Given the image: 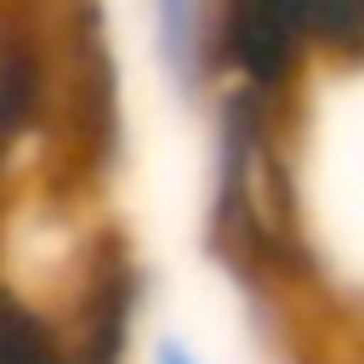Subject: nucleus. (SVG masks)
I'll use <instances>...</instances> for the list:
<instances>
[{
	"label": "nucleus",
	"mask_w": 364,
	"mask_h": 364,
	"mask_svg": "<svg viewBox=\"0 0 364 364\" xmlns=\"http://www.w3.org/2000/svg\"><path fill=\"white\" fill-rule=\"evenodd\" d=\"M296 23L301 40L341 57H364V0H296Z\"/></svg>",
	"instance_id": "nucleus-1"
},
{
	"label": "nucleus",
	"mask_w": 364,
	"mask_h": 364,
	"mask_svg": "<svg viewBox=\"0 0 364 364\" xmlns=\"http://www.w3.org/2000/svg\"><path fill=\"white\" fill-rule=\"evenodd\" d=\"M159 46L176 80H193L199 63V0H159Z\"/></svg>",
	"instance_id": "nucleus-2"
},
{
	"label": "nucleus",
	"mask_w": 364,
	"mask_h": 364,
	"mask_svg": "<svg viewBox=\"0 0 364 364\" xmlns=\"http://www.w3.org/2000/svg\"><path fill=\"white\" fill-rule=\"evenodd\" d=\"M159 364H193V353L182 347V341H159V353H154Z\"/></svg>",
	"instance_id": "nucleus-3"
}]
</instances>
